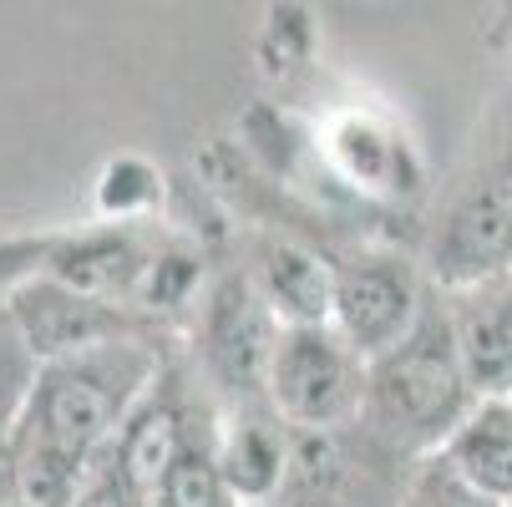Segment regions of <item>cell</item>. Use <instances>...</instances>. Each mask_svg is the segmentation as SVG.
Returning <instances> with one entry per match:
<instances>
[{
  "instance_id": "obj_1",
  "label": "cell",
  "mask_w": 512,
  "mask_h": 507,
  "mask_svg": "<svg viewBox=\"0 0 512 507\" xmlns=\"http://www.w3.org/2000/svg\"><path fill=\"white\" fill-rule=\"evenodd\" d=\"M472 386L462 376V360L452 345V325L442 310H421L416 325L386 345L381 355L365 360L360 381V426L381 437L391 452L416 457L436 452L447 431L467 416Z\"/></svg>"
},
{
  "instance_id": "obj_2",
  "label": "cell",
  "mask_w": 512,
  "mask_h": 507,
  "mask_svg": "<svg viewBox=\"0 0 512 507\" xmlns=\"http://www.w3.org/2000/svg\"><path fill=\"white\" fill-rule=\"evenodd\" d=\"M153 376H158L153 350L117 340V335L97 340L87 350L41 360L16 426L36 431V437H46L66 452L102 457V447H112L117 426L127 421L137 396L153 386Z\"/></svg>"
},
{
  "instance_id": "obj_3",
  "label": "cell",
  "mask_w": 512,
  "mask_h": 507,
  "mask_svg": "<svg viewBox=\"0 0 512 507\" xmlns=\"http://www.w3.org/2000/svg\"><path fill=\"white\" fill-rule=\"evenodd\" d=\"M401 452L371 437L360 421L289 431L284 507H401Z\"/></svg>"
},
{
  "instance_id": "obj_4",
  "label": "cell",
  "mask_w": 512,
  "mask_h": 507,
  "mask_svg": "<svg viewBox=\"0 0 512 507\" xmlns=\"http://www.w3.org/2000/svg\"><path fill=\"white\" fill-rule=\"evenodd\" d=\"M365 360L335 335L330 320L284 325L269 355L264 396L289 431L300 426H340L360 416Z\"/></svg>"
},
{
  "instance_id": "obj_5",
  "label": "cell",
  "mask_w": 512,
  "mask_h": 507,
  "mask_svg": "<svg viewBox=\"0 0 512 507\" xmlns=\"http://www.w3.org/2000/svg\"><path fill=\"white\" fill-rule=\"evenodd\" d=\"M421 315V289L406 259L391 254H360L330 274V325L335 335L371 360L386 345H396Z\"/></svg>"
},
{
  "instance_id": "obj_6",
  "label": "cell",
  "mask_w": 512,
  "mask_h": 507,
  "mask_svg": "<svg viewBox=\"0 0 512 507\" xmlns=\"http://www.w3.org/2000/svg\"><path fill=\"white\" fill-rule=\"evenodd\" d=\"M431 279L442 289H467L497 279L512 264V163L482 173L447 213L431 239Z\"/></svg>"
},
{
  "instance_id": "obj_7",
  "label": "cell",
  "mask_w": 512,
  "mask_h": 507,
  "mask_svg": "<svg viewBox=\"0 0 512 507\" xmlns=\"http://www.w3.org/2000/svg\"><path fill=\"white\" fill-rule=\"evenodd\" d=\"M279 340V315L254 289L249 274H224L203 305V360L213 381L239 401L264 396L269 355Z\"/></svg>"
},
{
  "instance_id": "obj_8",
  "label": "cell",
  "mask_w": 512,
  "mask_h": 507,
  "mask_svg": "<svg viewBox=\"0 0 512 507\" xmlns=\"http://www.w3.org/2000/svg\"><path fill=\"white\" fill-rule=\"evenodd\" d=\"M11 325L21 330L26 350L36 360H56L71 350H87L97 340H112L122 330L117 310L97 295H82L61 279H36L26 289H16L11 300Z\"/></svg>"
},
{
  "instance_id": "obj_9",
  "label": "cell",
  "mask_w": 512,
  "mask_h": 507,
  "mask_svg": "<svg viewBox=\"0 0 512 507\" xmlns=\"http://www.w3.org/2000/svg\"><path fill=\"white\" fill-rule=\"evenodd\" d=\"M447 325L472 396H507L512 391V279L497 274L467 284Z\"/></svg>"
},
{
  "instance_id": "obj_10",
  "label": "cell",
  "mask_w": 512,
  "mask_h": 507,
  "mask_svg": "<svg viewBox=\"0 0 512 507\" xmlns=\"http://www.w3.org/2000/svg\"><path fill=\"white\" fill-rule=\"evenodd\" d=\"M442 462L492 502L512 497V401L507 396H477L467 416L447 431Z\"/></svg>"
},
{
  "instance_id": "obj_11",
  "label": "cell",
  "mask_w": 512,
  "mask_h": 507,
  "mask_svg": "<svg viewBox=\"0 0 512 507\" xmlns=\"http://www.w3.org/2000/svg\"><path fill=\"white\" fill-rule=\"evenodd\" d=\"M213 462L234 502H274L289 462V431L279 426V416H234L213 447Z\"/></svg>"
},
{
  "instance_id": "obj_12",
  "label": "cell",
  "mask_w": 512,
  "mask_h": 507,
  "mask_svg": "<svg viewBox=\"0 0 512 507\" xmlns=\"http://www.w3.org/2000/svg\"><path fill=\"white\" fill-rule=\"evenodd\" d=\"M117 472H122V482L142 497V507L153 502V492H158V482H163V472H168V462L178 457V447L188 442V431H183V416H178V406L158 391V386H148L137 396V406L127 411V421L117 426Z\"/></svg>"
},
{
  "instance_id": "obj_13",
  "label": "cell",
  "mask_w": 512,
  "mask_h": 507,
  "mask_svg": "<svg viewBox=\"0 0 512 507\" xmlns=\"http://www.w3.org/2000/svg\"><path fill=\"white\" fill-rule=\"evenodd\" d=\"M249 279L284 325H310L330 315V269L295 244H264Z\"/></svg>"
},
{
  "instance_id": "obj_14",
  "label": "cell",
  "mask_w": 512,
  "mask_h": 507,
  "mask_svg": "<svg viewBox=\"0 0 512 507\" xmlns=\"http://www.w3.org/2000/svg\"><path fill=\"white\" fill-rule=\"evenodd\" d=\"M11 477H16V497L31 502V507H71L77 492L87 487L92 477V462L97 457H82V452H66L46 437L26 426H11Z\"/></svg>"
},
{
  "instance_id": "obj_15",
  "label": "cell",
  "mask_w": 512,
  "mask_h": 507,
  "mask_svg": "<svg viewBox=\"0 0 512 507\" xmlns=\"http://www.w3.org/2000/svg\"><path fill=\"white\" fill-rule=\"evenodd\" d=\"M142 269L148 264H142L132 234H87L51 254V279L82 289V295H97V300H112Z\"/></svg>"
},
{
  "instance_id": "obj_16",
  "label": "cell",
  "mask_w": 512,
  "mask_h": 507,
  "mask_svg": "<svg viewBox=\"0 0 512 507\" xmlns=\"http://www.w3.org/2000/svg\"><path fill=\"white\" fill-rule=\"evenodd\" d=\"M148 507H229L224 477H218L213 462V442H183Z\"/></svg>"
},
{
  "instance_id": "obj_17",
  "label": "cell",
  "mask_w": 512,
  "mask_h": 507,
  "mask_svg": "<svg viewBox=\"0 0 512 507\" xmlns=\"http://www.w3.org/2000/svg\"><path fill=\"white\" fill-rule=\"evenodd\" d=\"M36 366H41V360L26 350L21 330L11 325V315H0V442L11 437V426H16L21 411H26Z\"/></svg>"
},
{
  "instance_id": "obj_18",
  "label": "cell",
  "mask_w": 512,
  "mask_h": 507,
  "mask_svg": "<svg viewBox=\"0 0 512 507\" xmlns=\"http://www.w3.org/2000/svg\"><path fill=\"white\" fill-rule=\"evenodd\" d=\"M401 507H497L487 492H477V487H467L447 462H436V467H426L406 492H401Z\"/></svg>"
},
{
  "instance_id": "obj_19",
  "label": "cell",
  "mask_w": 512,
  "mask_h": 507,
  "mask_svg": "<svg viewBox=\"0 0 512 507\" xmlns=\"http://www.w3.org/2000/svg\"><path fill=\"white\" fill-rule=\"evenodd\" d=\"M71 507H142V497L122 482L117 467H92L87 487L77 492V502H71Z\"/></svg>"
},
{
  "instance_id": "obj_20",
  "label": "cell",
  "mask_w": 512,
  "mask_h": 507,
  "mask_svg": "<svg viewBox=\"0 0 512 507\" xmlns=\"http://www.w3.org/2000/svg\"><path fill=\"white\" fill-rule=\"evenodd\" d=\"M16 497V477H11V447L0 442V502Z\"/></svg>"
},
{
  "instance_id": "obj_21",
  "label": "cell",
  "mask_w": 512,
  "mask_h": 507,
  "mask_svg": "<svg viewBox=\"0 0 512 507\" xmlns=\"http://www.w3.org/2000/svg\"><path fill=\"white\" fill-rule=\"evenodd\" d=\"M0 507H31V502H21V497H6V502H0Z\"/></svg>"
},
{
  "instance_id": "obj_22",
  "label": "cell",
  "mask_w": 512,
  "mask_h": 507,
  "mask_svg": "<svg viewBox=\"0 0 512 507\" xmlns=\"http://www.w3.org/2000/svg\"><path fill=\"white\" fill-rule=\"evenodd\" d=\"M497 507H512V497H502V502H497Z\"/></svg>"
},
{
  "instance_id": "obj_23",
  "label": "cell",
  "mask_w": 512,
  "mask_h": 507,
  "mask_svg": "<svg viewBox=\"0 0 512 507\" xmlns=\"http://www.w3.org/2000/svg\"><path fill=\"white\" fill-rule=\"evenodd\" d=\"M254 507H274V502H254Z\"/></svg>"
}]
</instances>
